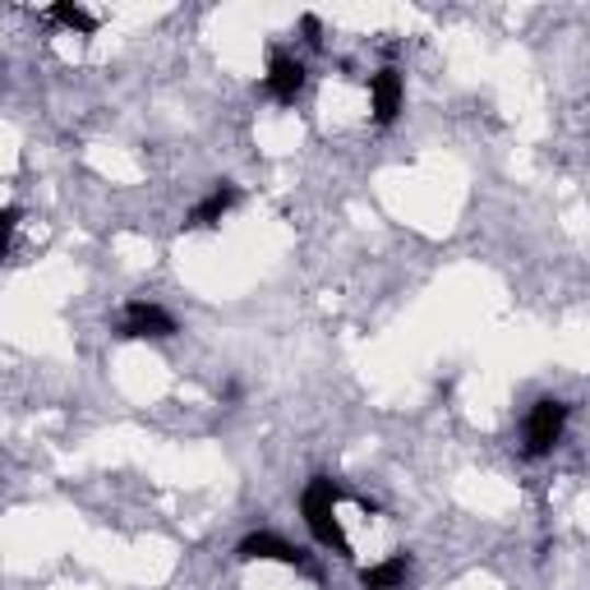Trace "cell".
Returning <instances> with one entry per match:
<instances>
[{"instance_id":"obj_1","label":"cell","mask_w":590,"mask_h":590,"mask_svg":"<svg viewBox=\"0 0 590 590\" xmlns=\"http://www.w3.org/2000/svg\"><path fill=\"white\" fill-rule=\"evenodd\" d=\"M337 498H342V489L333 485V479L314 475L310 485H304V494H300V512H304V527H310V535L319 544L337 549L342 558H351V540L342 535V521H337Z\"/></svg>"},{"instance_id":"obj_2","label":"cell","mask_w":590,"mask_h":590,"mask_svg":"<svg viewBox=\"0 0 590 590\" xmlns=\"http://www.w3.org/2000/svg\"><path fill=\"white\" fill-rule=\"evenodd\" d=\"M567 429V402L558 397H540L527 415V433H521V443H527V456H549L563 439Z\"/></svg>"},{"instance_id":"obj_3","label":"cell","mask_w":590,"mask_h":590,"mask_svg":"<svg viewBox=\"0 0 590 590\" xmlns=\"http://www.w3.org/2000/svg\"><path fill=\"white\" fill-rule=\"evenodd\" d=\"M120 333L125 337H152V342H162L176 333V319H171L162 304H148V300H129L125 304V314H120Z\"/></svg>"},{"instance_id":"obj_4","label":"cell","mask_w":590,"mask_h":590,"mask_svg":"<svg viewBox=\"0 0 590 590\" xmlns=\"http://www.w3.org/2000/svg\"><path fill=\"white\" fill-rule=\"evenodd\" d=\"M235 554L245 558V563H287V567H300V563H304V554L296 549V544H287V540L273 535V531H254V535H245Z\"/></svg>"},{"instance_id":"obj_5","label":"cell","mask_w":590,"mask_h":590,"mask_svg":"<svg viewBox=\"0 0 590 590\" xmlns=\"http://www.w3.org/2000/svg\"><path fill=\"white\" fill-rule=\"evenodd\" d=\"M369 97H374V120L379 125H392L402 112V97H406V83L397 70H379L374 79H369Z\"/></svg>"},{"instance_id":"obj_6","label":"cell","mask_w":590,"mask_h":590,"mask_svg":"<svg viewBox=\"0 0 590 590\" xmlns=\"http://www.w3.org/2000/svg\"><path fill=\"white\" fill-rule=\"evenodd\" d=\"M264 83H268V93H273L277 102H296L300 89H304V65H300L296 56H281V51H277V56L268 60V79H264Z\"/></svg>"},{"instance_id":"obj_7","label":"cell","mask_w":590,"mask_h":590,"mask_svg":"<svg viewBox=\"0 0 590 590\" xmlns=\"http://www.w3.org/2000/svg\"><path fill=\"white\" fill-rule=\"evenodd\" d=\"M235 199H240L235 185H227V181H222V185H217V189L208 194V199H204L199 208L189 212V222H185V227H204V231H208V227H217V222H222V217L235 208Z\"/></svg>"},{"instance_id":"obj_8","label":"cell","mask_w":590,"mask_h":590,"mask_svg":"<svg viewBox=\"0 0 590 590\" xmlns=\"http://www.w3.org/2000/svg\"><path fill=\"white\" fill-rule=\"evenodd\" d=\"M406 572H410V558L397 554V558H387V563H379V567H365L360 586H365V590H402Z\"/></svg>"},{"instance_id":"obj_9","label":"cell","mask_w":590,"mask_h":590,"mask_svg":"<svg viewBox=\"0 0 590 590\" xmlns=\"http://www.w3.org/2000/svg\"><path fill=\"white\" fill-rule=\"evenodd\" d=\"M47 19L60 24V28H74V33H97V19L89 10H79V5H51Z\"/></svg>"},{"instance_id":"obj_10","label":"cell","mask_w":590,"mask_h":590,"mask_svg":"<svg viewBox=\"0 0 590 590\" xmlns=\"http://www.w3.org/2000/svg\"><path fill=\"white\" fill-rule=\"evenodd\" d=\"M14 222H19V208H0V264H5V254H10Z\"/></svg>"},{"instance_id":"obj_11","label":"cell","mask_w":590,"mask_h":590,"mask_svg":"<svg viewBox=\"0 0 590 590\" xmlns=\"http://www.w3.org/2000/svg\"><path fill=\"white\" fill-rule=\"evenodd\" d=\"M300 28H304V42H310V47H319V42H323V37H319L323 28H319V19H314V14H304V19H300Z\"/></svg>"}]
</instances>
